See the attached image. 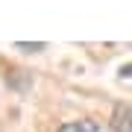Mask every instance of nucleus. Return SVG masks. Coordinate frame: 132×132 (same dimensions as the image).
<instances>
[{
	"instance_id": "20e7f679",
	"label": "nucleus",
	"mask_w": 132,
	"mask_h": 132,
	"mask_svg": "<svg viewBox=\"0 0 132 132\" xmlns=\"http://www.w3.org/2000/svg\"><path fill=\"white\" fill-rule=\"evenodd\" d=\"M120 79L123 82H132V65H123L120 68Z\"/></svg>"
},
{
	"instance_id": "f03ea898",
	"label": "nucleus",
	"mask_w": 132,
	"mask_h": 132,
	"mask_svg": "<svg viewBox=\"0 0 132 132\" xmlns=\"http://www.w3.org/2000/svg\"><path fill=\"white\" fill-rule=\"evenodd\" d=\"M59 132H97V123L94 120H73V123H65Z\"/></svg>"
},
{
	"instance_id": "7ed1b4c3",
	"label": "nucleus",
	"mask_w": 132,
	"mask_h": 132,
	"mask_svg": "<svg viewBox=\"0 0 132 132\" xmlns=\"http://www.w3.org/2000/svg\"><path fill=\"white\" fill-rule=\"evenodd\" d=\"M18 50H27V53H32V50H44V44H24V41H18Z\"/></svg>"
},
{
	"instance_id": "f257e3e1",
	"label": "nucleus",
	"mask_w": 132,
	"mask_h": 132,
	"mask_svg": "<svg viewBox=\"0 0 132 132\" xmlns=\"http://www.w3.org/2000/svg\"><path fill=\"white\" fill-rule=\"evenodd\" d=\"M109 126L114 132H132V103H118L112 109Z\"/></svg>"
}]
</instances>
